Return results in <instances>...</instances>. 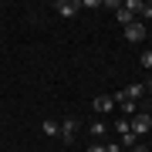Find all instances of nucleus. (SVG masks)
<instances>
[{"instance_id":"f8f14e48","label":"nucleus","mask_w":152,"mask_h":152,"mask_svg":"<svg viewBox=\"0 0 152 152\" xmlns=\"http://www.w3.org/2000/svg\"><path fill=\"white\" fill-rule=\"evenodd\" d=\"M142 68H149V71H152V51H145V54H142Z\"/></svg>"},{"instance_id":"9d476101","label":"nucleus","mask_w":152,"mask_h":152,"mask_svg":"<svg viewBox=\"0 0 152 152\" xmlns=\"http://www.w3.org/2000/svg\"><path fill=\"white\" fill-rule=\"evenodd\" d=\"M139 14H142V17H152V0H145V4H139Z\"/></svg>"},{"instance_id":"2eb2a0df","label":"nucleus","mask_w":152,"mask_h":152,"mask_svg":"<svg viewBox=\"0 0 152 152\" xmlns=\"http://www.w3.org/2000/svg\"><path fill=\"white\" fill-rule=\"evenodd\" d=\"M149 88H152V78H149Z\"/></svg>"},{"instance_id":"1a4fd4ad","label":"nucleus","mask_w":152,"mask_h":152,"mask_svg":"<svg viewBox=\"0 0 152 152\" xmlns=\"http://www.w3.org/2000/svg\"><path fill=\"white\" fill-rule=\"evenodd\" d=\"M115 129H118L122 135H129V132H132V129H129V118H118V122H115Z\"/></svg>"},{"instance_id":"423d86ee","label":"nucleus","mask_w":152,"mask_h":152,"mask_svg":"<svg viewBox=\"0 0 152 152\" xmlns=\"http://www.w3.org/2000/svg\"><path fill=\"white\" fill-rule=\"evenodd\" d=\"M115 108V98L112 95H98L95 98V112H112Z\"/></svg>"},{"instance_id":"ddd939ff","label":"nucleus","mask_w":152,"mask_h":152,"mask_svg":"<svg viewBox=\"0 0 152 152\" xmlns=\"http://www.w3.org/2000/svg\"><path fill=\"white\" fill-rule=\"evenodd\" d=\"M88 152H105V145H88Z\"/></svg>"},{"instance_id":"f03ea898","label":"nucleus","mask_w":152,"mask_h":152,"mask_svg":"<svg viewBox=\"0 0 152 152\" xmlns=\"http://www.w3.org/2000/svg\"><path fill=\"white\" fill-rule=\"evenodd\" d=\"M145 34H149V27L142 20H132L129 27H125V41H132V44H139V41H145Z\"/></svg>"},{"instance_id":"39448f33","label":"nucleus","mask_w":152,"mask_h":152,"mask_svg":"<svg viewBox=\"0 0 152 152\" xmlns=\"http://www.w3.org/2000/svg\"><path fill=\"white\" fill-rule=\"evenodd\" d=\"M75 132H78V122L75 118H64V122H61V139H64V142H75Z\"/></svg>"},{"instance_id":"6e6552de","label":"nucleus","mask_w":152,"mask_h":152,"mask_svg":"<svg viewBox=\"0 0 152 152\" xmlns=\"http://www.w3.org/2000/svg\"><path fill=\"white\" fill-rule=\"evenodd\" d=\"M41 129H44V135H61V122H54V118H48Z\"/></svg>"},{"instance_id":"0eeeda50","label":"nucleus","mask_w":152,"mask_h":152,"mask_svg":"<svg viewBox=\"0 0 152 152\" xmlns=\"http://www.w3.org/2000/svg\"><path fill=\"white\" fill-rule=\"evenodd\" d=\"M115 17H118V24H122V27H129V24L135 20V14H132V10H125V7H118V10H115Z\"/></svg>"},{"instance_id":"4468645a","label":"nucleus","mask_w":152,"mask_h":152,"mask_svg":"<svg viewBox=\"0 0 152 152\" xmlns=\"http://www.w3.org/2000/svg\"><path fill=\"white\" fill-rule=\"evenodd\" d=\"M132 152H149V149H145V145H135V149H132Z\"/></svg>"},{"instance_id":"7ed1b4c3","label":"nucleus","mask_w":152,"mask_h":152,"mask_svg":"<svg viewBox=\"0 0 152 152\" xmlns=\"http://www.w3.org/2000/svg\"><path fill=\"white\" fill-rule=\"evenodd\" d=\"M129 129H132V135L152 132V115H135V118H129Z\"/></svg>"},{"instance_id":"f257e3e1","label":"nucleus","mask_w":152,"mask_h":152,"mask_svg":"<svg viewBox=\"0 0 152 152\" xmlns=\"http://www.w3.org/2000/svg\"><path fill=\"white\" fill-rule=\"evenodd\" d=\"M142 91H145V85H129V88H122V91L118 95H115V105H122V102H139V98H142Z\"/></svg>"},{"instance_id":"9b49d317","label":"nucleus","mask_w":152,"mask_h":152,"mask_svg":"<svg viewBox=\"0 0 152 152\" xmlns=\"http://www.w3.org/2000/svg\"><path fill=\"white\" fill-rule=\"evenodd\" d=\"M122 145H132V149H135L139 142H135V135H132V132H129V135H122Z\"/></svg>"},{"instance_id":"20e7f679","label":"nucleus","mask_w":152,"mask_h":152,"mask_svg":"<svg viewBox=\"0 0 152 152\" xmlns=\"http://www.w3.org/2000/svg\"><path fill=\"white\" fill-rule=\"evenodd\" d=\"M54 10H58L61 17H75L78 10H81V4H78V0H58V4H54Z\"/></svg>"}]
</instances>
